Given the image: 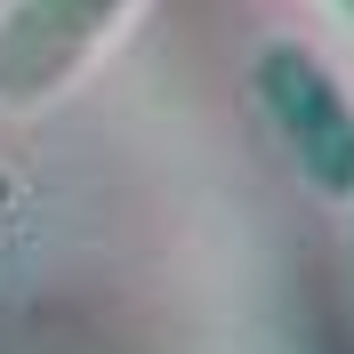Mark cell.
<instances>
[{
	"instance_id": "obj_2",
	"label": "cell",
	"mask_w": 354,
	"mask_h": 354,
	"mask_svg": "<svg viewBox=\"0 0 354 354\" xmlns=\"http://www.w3.org/2000/svg\"><path fill=\"white\" fill-rule=\"evenodd\" d=\"M121 8H129V0H17V8L0 17V97L24 105V97L57 88L88 48H97V32L121 17Z\"/></svg>"
},
{
	"instance_id": "obj_1",
	"label": "cell",
	"mask_w": 354,
	"mask_h": 354,
	"mask_svg": "<svg viewBox=\"0 0 354 354\" xmlns=\"http://www.w3.org/2000/svg\"><path fill=\"white\" fill-rule=\"evenodd\" d=\"M258 97H266V113L282 121L298 169H306L322 194L346 201V194H354V105H346V88L314 65L306 48L274 41V48L258 57Z\"/></svg>"
}]
</instances>
